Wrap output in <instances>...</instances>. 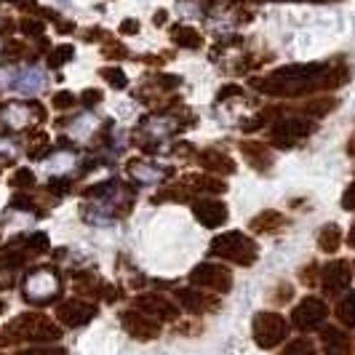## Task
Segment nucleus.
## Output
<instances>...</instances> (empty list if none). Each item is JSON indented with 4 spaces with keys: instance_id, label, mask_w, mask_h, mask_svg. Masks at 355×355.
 Listing matches in <instances>:
<instances>
[{
    "instance_id": "obj_1",
    "label": "nucleus",
    "mask_w": 355,
    "mask_h": 355,
    "mask_svg": "<svg viewBox=\"0 0 355 355\" xmlns=\"http://www.w3.org/2000/svg\"><path fill=\"white\" fill-rule=\"evenodd\" d=\"M329 64H288L267 78H257L254 89L270 96H302L320 89V78Z\"/></svg>"
},
{
    "instance_id": "obj_2",
    "label": "nucleus",
    "mask_w": 355,
    "mask_h": 355,
    "mask_svg": "<svg viewBox=\"0 0 355 355\" xmlns=\"http://www.w3.org/2000/svg\"><path fill=\"white\" fill-rule=\"evenodd\" d=\"M209 251H211V257H222V259L235 262V265L241 267H251L257 262V257H259L257 241L249 238V235H243L241 230H230L216 235L211 241V246H209Z\"/></svg>"
},
{
    "instance_id": "obj_3",
    "label": "nucleus",
    "mask_w": 355,
    "mask_h": 355,
    "mask_svg": "<svg viewBox=\"0 0 355 355\" xmlns=\"http://www.w3.org/2000/svg\"><path fill=\"white\" fill-rule=\"evenodd\" d=\"M59 334H62L59 326L53 320L37 315V313H27L14 323H8V329H6V337L35 339V342H51V339H59Z\"/></svg>"
},
{
    "instance_id": "obj_4",
    "label": "nucleus",
    "mask_w": 355,
    "mask_h": 355,
    "mask_svg": "<svg viewBox=\"0 0 355 355\" xmlns=\"http://www.w3.org/2000/svg\"><path fill=\"white\" fill-rule=\"evenodd\" d=\"M251 331H254V342L259 347L272 350L288 337V320L281 313H257L254 323H251Z\"/></svg>"
},
{
    "instance_id": "obj_5",
    "label": "nucleus",
    "mask_w": 355,
    "mask_h": 355,
    "mask_svg": "<svg viewBox=\"0 0 355 355\" xmlns=\"http://www.w3.org/2000/svg\"><path fill=\"white\" fill-rule=\"evenodd\" d=\"M190 284L200 286V288H211L216 294H227L232 288V272L225 265H214V262H203V265L193 267L190 272Z\"/></svg>"
},
{
    "instance_id": "obj_6",
    "label": "nucleus",
    "mask_w": 355,
    "mask_h": 355,
    "mask_svg": "<svg viewBox=\"0 0 355 355\" xmlns=\"http://www.w3.org/2000/svg\"><path fill=\"white\" fill-rule=\"evenodd\" d=\"M313 131H315V123H310L307 118H281L270 131V142L275 147H294V142L310 137Z\"/></svg>"
},
{
    "instance_id": "obj_7",
    "label": "nucleus",
    "mask_w": 355,
    "mask_h": 355,
    "mask_svg": "<svg viewBox=\"0 0 355 355\" xmlns=\"http://www.w3.org/2000/svg\"><path fill=\"white\" fill-rule=\"evenodd\" d=\"M353 267L345 259H331L329 265L320 267V288L329 294V297H337V294H345L350 284H353Z\"/></svg>"
},
{
    "instance_id": "obj_8",
    "label": "nucleus",
    "mask_w": 355,
    "mask_h": 355,
    "mask_svg": "<svg viewBox=\"0 0 355 355\" xmlns=\"http://www.w3.org/2000/svg\"><path fill=\"white\" fill-rule=\"evenodd\" d=\"M326 315H329V307H326L323 300H318V297H304L302 302L294 307L291 323L300 331H313V329H318L320 323L326 320Z\"/></svg>"
},
{
    "instance_id": "obj_9",
    "label": "nucleus",
    "mask_w": 355,
    "mask_h": 355,
    "mask_svg": "<svg viewBox=\"0 0 355 355\" xmlns=\"http://www.w3.org/2000/svg\"><path fill=\"white\" fill-rule=\"evenodd\" d=\"M121 323L128 331V337L139 339V342H150V339H155L160 334V320L142 313L139 307L137 310H125L121 315Z\"/></svg>"
},
{
    "instance_id": "obj_10",
    "label": "nucleus",
    "mask_w": 355,
    "mask_h": 355,
    "mask_svg": "<svg viewBox=\"0 0 355 355\" xmlns=\"http://www.w3.org/2000/svg\"><path fill=\"white\" fill-rule=\"evenodd\" d=\"M94 315H96V307L91 302H83V300H64V302L56 304V320L67 329L86 326Z\"/></svg>"
},
{
    "instance_id": "obj_11",
    "label": "nucleus",
    "mask_w": 355,
    "mask_h": 355,
    "mask_svg": "<svg viewBox=\"0 0 355 355\" xmlns=\"http://www.w3.org/2000/svg\"><path fill=\"white\" fill-rule=\"evenodd\" d=\"M193 216H196L198 222L203 225V227H222L225 222H227V206L222 203V200H214V198H200L193 203Z\"/></svg>"
},
{
    "instance_id": "obj_12",
    "label": "nucleus",
    "mask_w": 355,
    "mask_h": 355,
    "mask_svg": "<svg viewBox=\"0 0 355 355\" xmlns=\"http://www.w3.org/2000/svg\"><path fill=\"white\" fill-rule=\"evenodd\" d=\"M134 304L147 313V315H153V318L158 320H177L179 318V310L177 304H171L166 297H158V294H142V297H137Z\"/></svg>"
},
{
    "instance_id": "obj_13",
    "label": "nucleus",
    "mask_w": 355,
    "mask_h": 355,
    "mask_svg": "<svg viewBox=\"0 0 355 355\" xmlns=\"http://www.w3.org/2000/svg\"><path fill=\"white\" fill-rule=\"evenodd\" d=\"M177 302L182 304L187 313H196V315H203L206 310H214V307H216V300H211L209 294H200L196 288H179Z\"/></svg>"
},
{
    "instance_id": "obj_14",
    "label": "nucleus",
    "mask_w": 355,
    "mask_h": 355,
    "mask_svg": "<svg viewBox=\"0 0 355 355\" xmlns=\"http://www.w3.org/2000/svg\"><path fill=\"white\" fill-rule=\"evenodd\" d=\"M198 163L206 168V171H211V174H235V163H232L230 155H225L222 150H203L200 155H198Z\"/></svg>"
},
{
    "instance_id": "obj_15",
    "label": "nucleus",
    "mask_w": 355,
    "mask_h": 355,
    "mask_svg": "<svg viewBox=\"0 0 355 355\" xmlns=\"http://www.w3.org/2000/svg\"><path fill=\"white\" fill-rule=\"evenodd\" d=\"M286 225L284 214L281 211H272V209H267V211L257 214L254 219L249 222V230L254 232H265V235H272V232H281Z\"/></svg>"
},
{
    "instance_id": "obj_16",
    "label": "nucleus",
    "mask_w": 355,
    "mask_h": 355,
    "mask_svg": "<svg viewBox=\"0 0 355 355\" xmlns=\"http://www.w3.org/2000/svg\"><path fill=\"white\" fill-rule=\"evenodd\" d=\"M241 153H243V158L249 160L254 168H259V171H267L270 168V150H267L262 142H243L241 144Z\"/></svg>"
},
{
    "instance_id": "obj_17",
    "label": "nucleus",
    "mask_w": 355,
    "mask_h": 355,
    "mask_svg": "<svg viewBox=\"0 0 355 355\" xmlns=\"http://www.w3.org/2000/svg\"><path fill=\"white\" fill-rule=\"evenodd\" d=\"M320 337H323V347H326L329 353H347V350H350V337H345L334 326L323 329Z\"/></svg>"
},
{
    "instance_id": "obj_18",
    "label": "nucleus",
    "mask_w": 355,
    "mask_h": 355,
    "mask_svg": "<svg viewBox=\"0 0 355 355\" xmlns=\"http://www.w3.org/2000/svg\"><path fill=\"white\" fill-rule=\"evenodd\" d=\"M334 315L342 326H347V329H355V291H347L342 300L337 302L334 307Z\"/></svg>"
},
{
    "instance_id": "obj_19",
    "label": "nucleus",
    "mask_w": 355,
    "mask_h": 355,
    "mask_svg": "<svg viewBox=\"0 0 355 355\" xmlns=\"http://www.w3.org/2000/svg\"><path fill=\"white\" fill-rule=\"evenodd\" d=\"M171 37H174V43H177L179 49H200V43H203L200 33L193 30V27H174Z\"/></svg>"
},
{
    "instance_id": "obj_20",
    "label": "nucleus",
    "mask_w": 355,
    "mask_h": 355,
    "mask_svg": "<svg viewBox=\"0 0 355 355\" xmlns=\"http://www.w3.org/2000/svg\"><path fill=\"white\" fill-rule=\"evenodd\" d=\"M339 243H342V230H339L337 225H326L318 235V249L331 254V251L339 249Z\"/></svg>"
},
{
    "instance_id": "obj_21",
    "label": "nucleus",
    "mask_w": 355,
    "mask_h": 355,
    "mask_svg": "<svg viewBox=\"0 0 355 355\" xmlns=\"http://www.w3.org/2000/svg\"><path fill=\"white\" fill-rule=\"evenodd\" d=\"M187 184H196L193 190H198V193H225L227 187H225V182L219 177H187L184 179Z\"/></svg>"
},
{
    "instance_id": "obj_22",
    "label": "nucleus",
    "mask_w": 355,
    "mask_h": 355,
    "mask_svg": "<svg viewBox=\"0 0 355 355\" xmlns=\"http://www.w3.org/2000/svg\"><path fill=\"white\" fill-rule=\"evenodd\" d=\"M302 110L307 112V115L323 118V115H329L331 110H337V99H334V96H320V99H310V102H304Z\"/></svg>"
},
{
    "instance_id": "obj_23",
    "label": "nucleus",
    "mask_w": 355,
    "mask_h": 355,
    "mask_svg": "<svg viewBox=\"0 0 355 355\" xmlns=\"http://www.w3.org/2000/svg\"><path fill=\"white\" fill-rule=\"evenodd\" d=\"M102 78H105L112 89H125V72L121 67H105Z\"/></svg>"
},
{
    "instance_id": "obj_24",
    "label": "nucleus",
    "mask_w": 355,
    "mask_h": 355,
    "mask_svg": "<svg viewBox=\"0 0 355 355\" xmlns=\"http://www.w3.org/2000/svg\"><path fill=\"white\" fill-rule=\"evenodd\" d=\"M14 187H21V190H30L33 184H35V174L30 171V168H19L17 174H14Z\"/></svg>"
},
{
    "instance_id": "obj_25",
    "label": "nucleus",
    "mask_w": 355,
    "mask_h": 355,
    "mask_svg": "<svg viewBox=\"0 0 355 355\" xmlns=\"http://www.w3.org/2000/svg\"><path fill=\"white\" fill-rule=\"evenodd\" d=\"M72 56H75V49H72V46H59V49L51 53V67H62V64H67Z\"/></svg>"
},
{
    "instance_id": "obj_26",
    "label": "nucleus",
    "mask_w": 355,
    "mask_h": 355,
    "mask_svg": "<svg viewBox=\"0 0 355 355\" xmlns=\"http://www.w3.org/2000/svg\"><path fill=\"white\" fill-rule=\"evenodd\" d=\"M315 347H313V342L304 337V339H294V342H288L286 345V353H313Z\"/></svg>"
},
{
    "instance_id": "obj_27",
    "label": "nucleus",
    "mask_w": 355,
    "mask_h": 355,
    "mask_svg": "<svg viewBox=\"0 0 355 355\" xmlns=\"http://www.w3.org/2000/svg\"><path fill=\"white\" fill-rule=\"evenodd\" d=\"M43 30H46L43 21H35V19H24V21H21V33H24V35L40 37L43 35Z\"/></svg>"
},
{
    "instance_id": "obj_28",
    "label": "nucleus",
    "mask_w": 355,
    "mask_h": 355,
    "mask_svg": "<svg viewBox=\"0 0 355 355\" xmlns=\"http://www.w3.org/2000/svg\"><path fill=\"white\" fill-rule=\"evenodd\" d=\"M72 105H75V96H72L70 91H59V94L53 96V107H56V110H70Z\"/></svg>"
},
{
    "instance_id": "obj_29",
    "label": "nucleus",
    "mask_w": 355,
    "mask_h": 355,
    "mask_svg": "<svg viewBox=\"0 0 355 355\" xmlns=\"http://www.w3.org/2000/svg\"><path fill=\"white\" fill-rule=\"evenodd\" d=\"M342 209L345 211H355V182L342 193Z\"/></svg>"
},
{
    "instance_id": "obj_30",
    "label": "nucleus",
    "mask_w": 355,
    "mask_h": 355,
    "mask_svg": "<svg viewBox=\"0 0 355 355\" xmlns=\"http://www.w3.org/2000/svg\"><path fill=\"white\" fill-rule=\"evenodd\" d=\"M80 99H83V105H86V107L99 105V102H102V91H99V89H89V91H83V96H80Z\"/></svg>"
},
{
    "instance_id": "obj_31",
    "label": "nucleus",
    "mask_w": 355,
    "mask_h": 355,
    "mask_svg": "<svg viewBox=\"0 0 355 355\" xmlns=\"http://www.w3.org/2000/svg\"><path fill=\"white\" fill-rule=\"evenodd\" d=\"M315 270H318L315 265L304 267L302 272H300V281H302L304 286H315V281H318V278H315Z\"/></svg>"
},
{
    "instance_id": "obj_32",
    "label": "nucleus",
    "mask_w": 355,
    "mask_h": 355,
    "mask_svg": "<svg viewBox=\"0 0 355 355\" xmlns=\"http://www.w3.org/2000/svg\"><path fill=\"white\" fill-rule=\"evenodd\" d=\"M241 94H243L241 86H225V89L219 91V96H216V99H219V102H227L230 96H241Z\"/></svg>"
},
{
    "instance_id": "obj_33",
    "label": "nucleus",
    "mask_w": 355,
    "mask_h": 355,
    "mask_svg": "<svg viewBox=\"0 0 355 355\" xmlns=\"http://www.w3.org/2000/svg\"><path fill=\"white\" fill-rule=\"evenodd\" d=\"M291 297H294V288H291L288 284H284L281 288H278V297H275V302H278V304H281V302H288Z\"/></svg>"
},
{
    "instance_id": "obj_34",
    "label": "nucleus",
    "mask_w": 355,
    "mask_h": 355,
    "mask_svg": "<svg viewBox=\"0 0 355 355\" xmlns=\"http://www.w3.org/2000/svg\"><path fill=\"white\" fill-rule=\"evenodd\" d=\"M121 33L128 35V33H139V21H134V19H125L123 24H121Z\"/></svg>"
},
{
    "instance_id": "obj_35",
    "label": "nucleus",
    "mask_w": 355,
    "mask_h": 355,
    "mask_svg": "<svg viewBox=\"0 0 355 355\" xmlns=\"http://www.w3.org/2000/svg\"><path fill=\"white\" fill-rule=\"evenodd\" d=\"M347 155H350V158H355V134L347 139Z\"/></svg>"
},
{
    "instance_id": "obj_36",
    "label": "nucleus",
    "mask_w": 355,
    "mask_h": 355,
    "mask_svg": "<svg viewBox=\"0 0 355 355\" xmlns=\"http://www.w3.org/2000/svg\"><path fill=\"white\" fill-rule=\"evenodd\" d=\"M347 243H350V246L355 249V222L350 225V232H347Z\"/></svg>"
},
{
    "instance_id": "obj_37",
    "label": "nucleus",
    "mask_w": 355,
    "mask_h": 355,
    "mask_svg": "<svg viewBox=\"0 0 355 355\" xmlns=\"http://www.w3.org/2000/svg\"><path fill=\"white\" fill-rule=\"evenodd\" d=\"M21 8H35V0H17Z\"/></svg>"
},
{
    "instance_id": "obj_38",
    "label": "nucleus",
    "mask_w": 355,
    "mask_h": 355,
    "mask_svg": "<svg viewBox=\"0 0 355 355\" xmlns=\"http://www.w3.org/2000/svg\"><path fill=\"white\" fill-rule=\"evenodd\" d=\"M166 21V11H158V17H155V24H163Z\"/></svg>"
},
{
    "instance_id": "obj_39",
    "label": "nucleus",
    "mask_w": 355,
    "mask_h": 355,
    "mask_svg": "<svg viewBox=\"0 0 355 355\" xmlns=\"http://www.w3.org/2000/svg\"><path fill=\"white\" fill-rule=\"evenodd\" d=\"M310 3H329V0H310Z\"/></svg>"
},
{
    "instance_id": "obj_40",
    "label": "nucleus",
    "mask_w": 355,
    "mask_h": 355,
    "mask_svg": "<svg viewBox=\"0 0 355 355\" xmlns=\"http://www.w3.org/2000/svg\"><path fill=\"white\" fill-rule=\"evenodd\" d=\"M353 272H355V265H353Z\"/></svg>"
}]
</instances>
